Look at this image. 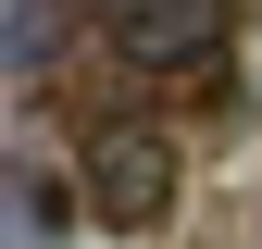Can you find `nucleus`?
I'll return each mask as SVG.
<instances>
[{"mask_svg": "<svg viewBox=\"0 0 262 249\" xmlns=\"http://www.w3.org/2000/svg\"><path fill=\"white\" fill-rule=\"evenodd\" d=\"M75 200H88L100 237H150L162 212H175V150H162L150 124H100L88 162H75Z\"/></svg>", "mask_w": 262, "mask_h": 249, "instance_id": "1", "label": "nucleus"}, {"mask_svg": "<svg viewBox=\"0 0 262 249\" xmlns=\"http://www.w3.org/2000/svg\"><path fill=\"white\" fill-rule=\"evenodd\" d=\"M100 25H113L125 62H150V75H187V62L225 50V0H100Z\"/></svg>", "mask_w": 262, "mask_h": 249, "instance_id": "2", "label": "nucleus"}, {"mask_svg": "<svg viewBox=\"0 0 262 249\" xmlns=\"http://www.w3.org/2000/svg\"><path fill=\"white\" fill-rule=\"evenodd\" d=\"M237 75H250V100H262V25H250V50H237Z\"/></svg>", "mask_w": 262, "mask_h": 249, "instance_id": "4", "label": "nucleus"}, {"mask_svg": "<svg viewBox=\"0 0 262 249\" xmlns=\"http://www.w3.org/2000/svg\"><path fill=\"white\" fill-rule=\"evenodd\" d=\"M50 50H62V0H13V13H0V62H13V87H38Z\"/></svg>", "mask_w": 262, "mask_h": 249, "instance_id": "3", "label": "nucleus"}]
</instances>
